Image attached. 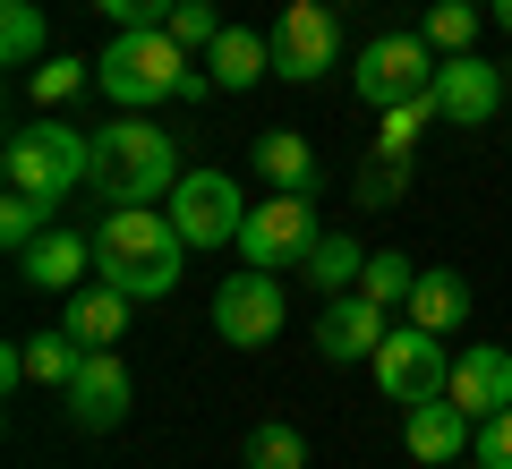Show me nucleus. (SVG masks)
<instances>
[{
    "instance_id": "1",
    "label": "nucleus",
    "mask_w": 512,
    "mask_h": 469,
    "mask_svg": "<svg viewBox=\"0 0 512 469\" xmlns=\"http://www.w3.org/2000/svg\"><path fill=\"white\" fill-rule=\"evenodd\" d=\"M180 265H188V239H180V222L154 214V205H111L103 231H94V273H103L111 290H128L137 307L163 299V290L180 282Z\"/></svg>"
},
{
    "instance_id": "2",
    "label": "nucleus",
    "mask_w": 512,
    "mask_h": 469,
    "mask_svg": "<svg viewBox=\"0 0 512 469\" xmlns=\"http://www.w3.org/2000/svg\"><path fill=\"white\" fill-rule=\"evenodd\" d=\"M94 197L103 205H154L180 188V154H171V137L146 120V111H111L103 128H94Z\"/></svg>"
},
{
    "instance_id": "3",
    "label": "nucleus",
    "mask_w": 512,
    "mask_h": 469,
    "mask_svg": "<svg viewBox=\"0 0 512 469\" xmlns=\"http://www.w3.org/2000/svg\"><path fill=\"white\" fill-rule=\"evenodd\" d=\"M188 43H171L163 26H120L94 60V86L111 94V111H154V103H180L188 94Z\"/></svg>"
},
{
    "instance_id": "4",
    "label": "nucleus",
    "mask_w": 512,
    "mask_h": 469,
    "mask_svg": "<svg viewBox=\"0 0 512 469\" xmlns=\"http://www.w3.org/2000/svg\"><path fill=\"white\" fill-rule=\"evenodd\" d=\"M0 171H9V188H26V197H69L77 180H94V128H69V120H26L9 128V145H0Z\"/></svg>"
},
{
    "instance_id": "5",
    "label": "nucleus",
    "mask_w": 512,
    "mask_h": 469,
    "mask_svg": "<svg viewBox=\"0 0 512 469\" xmlns=\"http://www.w3.org/2000/svg\"><path fill=\"white\" fill-rule=\"evenodd\" d=\"M316 197H291V188H274L265 205H248V222H239V256H248L256 273H299L316 248Z\"/></svg>"
},
{
    "instance_id": "6",
    "label": "nucleus",
    "mask_w": 512,
    "mask_h": 469,
    "mask_svg": "<svg viewBox=\"0 0 512 469\" xmlns=\"http://www.w3.org/2000/svg\"><path fill=\"white\" fill-rule=\"evenodd\" d=\"M436 69H444V52L427 35H376L359 52V69H350V86H359V103L393 111V103H410V94L436 86Z\"/></svg>"
},
{
    "instance_id": "7",
    "label": "nucleus",
    "mask_w": 512,
    "mask_h": 469,
    "mask_svg": "<svg viewBox=\"0 0 512 469\" xmlns=\"http://www.w3.org/2000/svg\"><path fill=\"white\" fill-rule=\"evenodd\" d=\"M367 367H376L384 401L419 410V401L444 393V376H453V350H444V333H427V325H393V333H384V350H376Z\"/></svg>"
},
{
    "instance_id": "8",
    "label": "nucleus",
    "mask_w": 512,
    "mask_h": 469,
    "mask_svg": "<svg viewBox=\"0 0 512 469\" xmlns=\"http://www.w3.org/2000/svg\"><path fill=\"white\" fill-rule=\"evenodd\" d=\"M171 222H180L188 248H239V222H248V197H239L231 171H180V188H171L163 205Z\"/></svg>"
},
{
    "instance_id": "9",
    "label": "nucleus",
    "mask_w": 512,
    "mask_h": 469,
    "mask_svg": "<svg viewBox=\"0 0 512 469\" xmlns=\"http://www.w3.org/2000/svg\"><path fill=\"white\" fill-rule=\"evenodd\" d=\"M282 316H291L282 273H256V265L222 273V290H214V333H222L231 350H265V342L282 333Z\"/></svg>"
},
{
    "instance_id": "10",
    "label": "nucleus",
    "mask_w": 512,
    "mask_h": 469,
    "mask_svg": "<svg viewBox=\"0 0 512 469\" xmlns=\"http://www.w3.org/2000/svg\"><path fill=\"white\" fill-rule=\"evenodd\" d=\"M333 60H342V9H333V0H282V18H274V77L308 86V77H325Z\"/></svg>"
},
{
    "instance_id": "11",
    "label": "nucleus",
    "mask_w": 512,
    "mask_h": 469,
    "mask_svg": "<svg viewBox=\"0 0 512 469\" xmlns=\"http://www.w3.org/2000/svg\"><path fill=\"white\" fill-rule=\"evenodd\" d=\"M384 333H393V307H376L367 290H333V299L316 307V350H325V359H376Z\"/></svg>"
},
{
    "instance_id": "12",
    "label": "nucleus",
    "mask_w": 512,
    "mask_h": 469,
    "mask_svg": "<svg viewBox=\"0 0 512 469\" xmlns=\"http://www.w3.org/2000/svg\"><path fill=\"white\" fill-rule=\"evenodd\" d=\"M69 427L77 435H111L128 418V367H120V350H86V367L69 376Z\"/></svg>"
},
{
    "instance_id": "13",
    "label": "nucleus",
    "mask_w": 512,
    "mask_h": 469,
    "mask_svg": "<svg viewBox=\"0 0 512 469\" xmlns=\"http://www.w3.org/2000/svg\"><path fill=\"white\" fill-rule=\"evenodd\" d=\"M436 111L453 128H487L495 111H504V69H487L478 52H453L436 69Z\"/></svg>"
},
{
    "instance_id": "14",
    "label": "nucleus",
    "mask_w": 512,
    "mask_h": 469,
    "mask_svg": "<svg viewBox=\"0 0 512 469\" xmlns=\"http://www.w3.org/2000/svg\"><path fill=\"white\" fill-rule=\"evenodd\" d=\"M444 401H461L470 418H495V410H512V350H495V342H470L453 359V376H444Z\"/></svg>"
},
{
    "instance_id": "15",
    "label": "nucleus",
    "mask_w": 512,
    "mask_h": 469,
    "mask_svg": "<svg viewBox=\"0 0 512 469\" xmlns=\"http://www.w3.org/2000/svg\"><path fill=\"white\" fill-rule=\"evenodd\" d=\"M470 435H478V418L461 410V401H419V410L402 418V444H410V461L419 469H444V461H461V452H470Z\"/></svg>"
},
{
    "instance_id": "16",
    "label": "nucleus",
    "mask_w": 512,
    "mask_h": 469,
    "mask_svg": "<svg viewBox=\"0 0 512 469\" xmlns=\"http://www.w3.org/2000/svg\"><path fill=\"white\" fill-rule=\"evenodd\" d=\"M18 273L35 290H86V273H94V239H77V231H43L35 248H18Z\"/></svg>"
},
{
    "instance_id": "17",
    "label": "nucleus",
    "mask_w": 512,
    "mask_h": 469,
    "mask_svg": "<svg viewBox=\"0 0 512 469\" xmlns=\"http://www.w3.org/2000/svg\"><path fill=\"white\" fill-rule=\"evenodd\" d=\"M205 69H214L222 94H248L256 77H274V35H256V26H222L205 43Z\"/></svg>"
},
{
    "instance_id": "18",
    "label": "nucleus",
    "mask_w": 512,
    "mask_h": 469,
    "mask_svg": "<svg viewBox=\"0 0 512 469\" xmlns=\"http://www.w3.org/2000/svg\"><path fill=\"white\" fill-rule=\"evenodd\" d=\"M248 154H256V180H265V188H291V197L316 188V145L299 137V128H256Z\"/></svg>"
},
{
    "instance_id": "19",
    "label": "nucleus",
    "mask_w": 512,
    "mask_h": 469,
    "mask_svg": "<svg viewBox=\"0 0 512 469\" xmlns=\"http://www.w3.org/2000/svg\"><path fill=\"white\" fill-rule=\"evenodd\" d=\"M128 307H137L128 290L94 282V290H69V316H60V325H69L86 350H111V342H128Z\"/></svg>"
},
{
    "instance_id": "20",
    "label": "nucleus",
    "mask_w": 512,
    "mask_h": 469,
    "mask_svg": "<svg viewBox=\"0 0 512 469\" xmlns=\"http://www.w3.org/2000/svg\"><path fill=\"white\" fill-rule=\"evenodd\" d=\"M410 325H427V333L470 325V282H461L453 265H436V273L419 265V290H410Z\"/></svg>"
},
{
    "instance_id": "21",
    "label": "nucleus",
    "mask_w": 512,
    "mask_h": 469,
    "mask_svg": "<svg viewBox=\"0 0 512 469\" xmlns=\"http://www.w3.org/2000/svg\"><path fill=\"white\" fill-rule=\"evenodd\" d=\"M359 265H367L359 239H350V231H325V239L308 248V265H299V273L316 282V299H333V290H359Z\"/></svg>"
},
{
    "instance_id": "22",
    "label": "nucleus",
    "mask_w": 512,
    "mask_h": 469,
    "mask_svg": "<svg viewBox=\"0 0 512 469\" xmlns=\"http://www.w3.org/2000/svg\"><path fill=\"white\" fill-rule=\"evenodd\" d=\"M0 60H9V69L52 60V35H43V9H35V0H9V9H0Z\"/></svg>"
},
{
    "instance_id": "23",
    "label": "nucleus",
    "mask_w": 512,
    "mask_h": 469,
    "mask_svg": "<svg viewBox=\"0 0 512 469\" xmlns=\"http://www.w3.org/2000/svg\"><path fill=\"white\" fill-rule=\"evenodd\" d=\"M239 461H248V469H308V435H299L291 418H265V427H248Z\"/></svg>"
},
{
    "instance_id": "24",
    "label": "nucleus",
    "mask_w": 512,
    "mask_h": 469,
    "mask_svg": "<svg viewBox=\"0 0 512 469\" xmlns=\"http://www.w3.org/2000/svg\"><path fill=\"white\" fill-rule=\"evenodd\" d=\"M359 290H367L376 307H410V290H419V265H410L402 248H384V256H367V265H359Z\"/></svg>"
},
{
    "instance_id": "25",
    "label": "nucleus",
    "mask_w": 512,
    "mask_h": 469,
    "mask_svg": "<svg viewBox=\"0 0 512 469\" xmlns=\"http://www.w3.org/2000/svg\"><path fill=\"white\" fill-rule=\"evenodd\" d=\"M86 77H94V60H69V52H52V60H35V69H26V94H35L43 111H60L77 86H86Z\"/></svg>"
},
{
    "instance_id": "26",
    "label": "nucleus",
    "mask_w": 512,
    "mask_h": 469,
    "mask_svg": "<svg viewBox=\"0 0 512 469\" xmlns=\"http://www.w3.org/2000/svg\"><path fill=\"white\" fill-rule=\"evenodd\" d=\"M43 231H52V197H26V188H9V205H0V248L18 256V248H35Z\"/></svg>"
},
{
    "instance_id": "27",
    "label": "nucleus",
    "mask_w": 512,
    "mask_h": 469,
    "mask_svg": "<svg viewBox=\"0 0 512 469\" xmlns=\"http://www.w3.org/2000/svg\"><path fill=\"white\" fill-rule=\"evenodd\" d=\"M427 120H444V111H436V86H427V94H410V103H393V111H384V137H376V154H410V145H419V128Z\"/></svg>"
},
{
    "instance_id": "28",
    "label": "nucleus",
    "mask_w": 512,
    "mask_h": 469,
    "mask_svg": "<svg viewBox=\"0 0 512 469\" xmlns=\"http://www.w3.org/2000/svg\"><path fill=\"white\" fill-rule=\"evenodd\" d=\"M419 35L436 43L444 60H453V52H470V35H478V9H470V0H436V9H427V26H419Z\"/></svg>"
},
{
    "instance_id": "29",
    "label": "nucleus",
    "mask_w": 512,
    "mask_h": 469,
    "mask_svg": "<svg viewBox=\"0 0 512 469\" xmlns=\"http://www.w3.org/2000/svg\"><path fill=\"white\" fill-rule=\"evenodd\" d=\"M163 35H171V43H188V52H205V43L222 35V9H214V0H180V9L163 18Z\"/></svg>"
},
{
    "instance_id": "30",
    "label": "nucleus",
    "mask_w": 512,
    "mask_h": 469,
    "mask_svg": "<svg viewBox=\"0 0 512 469\" xmlns=\"http://www.w3.org/2000/svg\"><path fill=\"white\" fill-rule=\"evenodd\" d=\"M402 188H410V154H376V163L359 171V205H376V214L402 197Z\"/></svg>"
},
{
    "instance_id": "31",
    "label": "nucleus",
    "mask_w": 512,
    "mask_h": 469,
    "mask_svg": "<svg viewBox=\"0 0 512 469\" xmlns=\"http://www.w3.org/2000/svg\"><path fill=\"white\" fill-rule=\"evenodd\" d=\"M470 461H478V469H512V410L478 418V435H470Z\"/></svg>"
},
{
    "instance_id": "32",
    "label": "nucleus",
    "mask_w": 512,
    "mask_h": 469,
    "mask_svg": "<svg viewBox=\"0 0 512 469\" xmlns=\"http://www.w3.org/2000/svg\"><path fill=\"white\" fill-rule=\"evenodd\" d=\"M94 9H103V18H111V35H120V26H163L171 9H180V0H94Z\"/></svg>"
},
{
    "instance_id": "33",
    "label": "nucleus",
    "mask_w": 512,
    "mask_h": 469,
    "mask_svg": "<svg viewBox=\"0 0 512 469\" xmlns=\"http://www.w3.org/2000/svg\"><path fill=\"white\" fill-rule=\"evenodd\" d=\"M495 26H504V35H512V0H495Z\"/></svg>"
},
{
    "instance_id": "34",
    "label": "nucleus",
    "mask_w": 512,
    "mask_h": 469,
    "mask_svg": "<svg viewBox=\"0 0 512 469\" xmlns=\"http://www.w3.org/2000/svg\"><path fill=\"white\" fill-rule=\"evenodd\" d=\"M444 469H453V461H444Z\"/></svg>"
}]
</instances>
